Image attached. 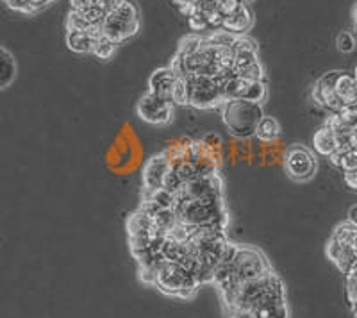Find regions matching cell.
Here are the masks:
<instances>
[{
	"label": "cell",
	"instance_id": "1",
	"mask_svg": "<svg viewBox=\"0 0 357 318\" xmlns=\"http://www.w3.org/2000/svg\"><path fill=\"white\" fill-rule=\"evenodd\" d=\"M168 66L175 77V106L220 111L232 98L266 103V70L250 34L190 33L178 40Z\"/></svg>",
	"mask_w": 357,
	"mask_h": 318
},
{
	"label": "cell",
	"instance_id": "2",
	"mask_svg": "<svg viewBox=\"0 0 357 318\" xmlns=\"http://www.w3.org/2000/svg\"><path fill=\"white\" fill-rule=\"evenodd\" d=\"M65 43L79 56L109 61L120 47L138 36L143 25L136 0H68Z\"/></svg>",
	"mask_w": 357,
	"mask_h": 318
},
{
	"label": "cell",
	"instance_id": "3",
	"mask_svg": "<svg viewBox=\"0 0 357 318\" xmlns=\"http://www.w3.org/2000/svg\"><path fill=\"white\" fill-rule=\"evenodd\" d=\"M256 0H170L190 25L191 33L248 34L256 24Z\"/></svg>",
	"mask_w": 357,
	"mask_h": 318
},
{
	"label": "cell",
	"instance_id": "4",
	"mask_svg": "<svg viewBox=\"0 0 357 318\" xmlns=\"http://www.w3.org/2000/svg\"><path fill=\"white\" fill-rule=\"evenodd\" d=\"M222 297L223 310H248L256 315L261 310L275 306L280 302H288L284 281L279 278L275 270L264 273L261 278L243 281L227 290L218 292Z\"/></svg>",
	"mask_w": 357,
	"mask_h": 318
},
{
	"label": "cell",
	"instance_id": "5",
	"mask_svg": "<svg viewBox=\"0 0 357 318\" xmlns=\"http://www.w3.org/2000/svg\"><path fill=\"white\" fill-rule=\"evenodd\" d=\"M223 126L234 138L250 139L256 136L257 126L264 114V104L248 98H232L220 107Z\"/></svg>",
	"mask_w": 357,
	"mask_h": 318
},
{
	"label": "cell",
	"instance_id": "6",
	"mask_svg": "<svg viewBox=\"0 0 357 318\" xmlns=\"http://www.w3.org/2000/svg\"><path fill=\"white\" fill-rule=\"evenodd\" d=\"M284 172L293 183H309L318 174V154L307 145L293 143L282 158Z\"/></svg>",
	"mask_w": 357,
	"mask_h": 318
},
{
	"label": "cell",
	"instance_id": "7",
	"mask_svg": "<svg viewBox=\"0 0 357 318\" xmlns=\"http://www.w3.org/2000/svg\"><path fill=\"white\" fill-rule=\"evenodd\" d=\"M175 104L172 100L158 97V95L145 91L136 103V114L139 120L151 126H170L175 119Z\"/></svg>",
	"mask_w": 357,
	"mask_h": 318
},
{
	"label": "cell",
	"instance_id": "8",
	"mask_svg": "<svg viewBox=\"0 0 357 318\" xmlns=\"http://www.w3.org/2000/svg\"><path fill=\"white\" fill-rule=\"evenodd\" d=\"M174 84L175 77L170 66H159L149 77L146 82V91L158 95V97L165 98V100H172L174 103Z\"/></svg>",
	"mask_w": 357,
	"mask_h": 318
},
{
	"label": "cell",
	"instance_id": "9",
	"mask_svg": "<svg viewBox=\"0 0 357 318\" xmlns=\"http://www.w3.org/2000/svg\"><path fill=\"white\" fill-rule=\"evenodd\" d=\"M18 77V61L6 45H0V91L8 90Z\"/></svg>",
	"mask_w": 357,
	"mask_h": 318
},
{
	"label": "cell",
	"instance_id": "10",
	"mask_svg": "<svg viewBox=\"0 0 357 318\" xmlns=\"http://www.w3.org/2000/svg\"><path fill=\"white\" fill-rule=\"evenodd\" d=\"M2 4L13 13H18L22 17H36L45 9L52 8L57 0H0Z\"/></svg>",
	"mask_w": 357,
	"mask_h": 318
},
{
	"label": "cell",
	"instance_id": "11",
	"mask_svg": "<svg viewBox=\"0 0 357 318\" xmlns=\"http://www.w3.org/2000/svg\"><path fill=\"white\" fill-rule=\"evenodd\" d=\"M280 135H282V127H280L279 120L275 116H272V114H264L263 119H261L259 126H257V131L254 138H257L263 143H272L275 139H279Z\"/></svg>",
	"mask_w": 357,
	"mask_h": 318
},
{
	"label": "cell",
	"instance_id": "12",
	"mask_svg": "<svg viewBox=\"0 0 357 318\" xmlns=\"http://www.w3.org/2000/svg\"><path fill=\"white\" fill-rule=\"evenodd\" d=\"M336 47H337V50L343 54L352 52V50L356 49V38H354V34L349 33V31H343V33L337 34Z\"/></svg>",
	"mask_w": 357,
	"mask_h": 318
},
{
	"label": "cell",
	"instance_id": "13",
	"mask_svg": "<svg viewBox=\"0 0 357 318\" xmlns=\"http://www.w3.org/2000/svg\"><path fill=\"white\" fill-rule=\"evenodd\" d=\"M225 313H227V318H256V315L248 310H231Z\"/></svg>",
	"mask_w": 357,
	"mask_h": 318
},
{
	"label": "cell",
	"instance_id": "14",
	"mask_svg": "<svg viewBox=\"0 0 357 318\" xmlns=\"http://www.w3.org/2000/svg\"><path fill=\"white\" fill-rule=\"evenodd\" d=\"M347 220H349L350 224L357 225V204H354L352 208L349 209V213H347Z\"/></svg>",
	"mask_w": 357,
	"mask_h": 318
}]
</instances>
